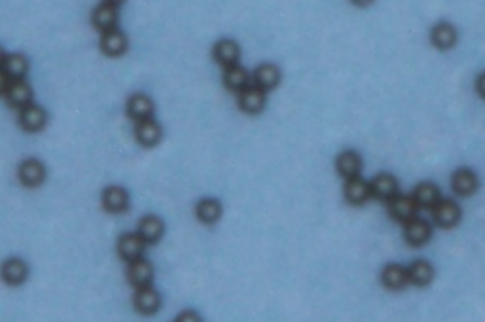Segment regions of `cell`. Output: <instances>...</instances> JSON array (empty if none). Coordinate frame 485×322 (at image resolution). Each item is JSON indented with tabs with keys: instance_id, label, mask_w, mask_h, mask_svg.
<instances>
[{
	"instance_id": "obj_17",
	"label": "cell",
	"mask_w": 485,
	"mask_h": 322,
	"mask_svg": "<svg viewBox=\"0 0 485 322\" xmlns=\"http://www.w3.org/2000/svg\"><path fill=\"white\" fill-rule=\"evenodd\" d=\"M103 207L108 213H125L129 209V193L120 186H111L103 191Z\"/></svg>"
},
{
	"instance_id": "obj_34",
	"label": "cell",
	"mask_w": 485,
	"mask_h": 322,
	"mask_svg": "<svg viewBox=\"0 0 485 322\" xmlns=\"http://www.w3.org/2000/svg\"><path fill=\"white\" fill-rule=\"evenodd\" d=\"M4 59H6V53H4V50L0 48V66H2V63H4Z\"/></svg>"
},
{
	"instance_id": "obj_19",
	"label": "cell",
	"mask_w": 485,
	"mask_h": 322,
	"mask_svg": "<svg viewBox=\"0 0 485 322\" xmlns=\"http://www.w3.org/2000/svg\"><path fill=\"white\" fill-rule=\"evenodd\" d=\"M162 125L152 120H144V122H137L135 127V137L139 140L142 146H155L162 140Z\"/></svg>"
},
{
	"instance_id": "obj_27",
	"label": "cell",
	"mask_w": 485,
	"mask_h": 322,
	"mask_svg": "<svg viewBox=\"0 0 485 322\" xmlns=\"http://www.w3.org/2000/svg\"><path fill=\"white\" fill-rule=\"evenodd\" d=\"M224 86L229 89V91H242L245 88L250 86V74L247 73V68L241 65H234L228 66L224 70Z\"/></svg>"
},
{
	"instance_id": "obj_20",
	"label": "cell",
	"mask_w": 485,
	"mask_h": 322,
	"mask_svg": "<svg viewBox=\"0 0 485 322\" xmlns=\"http://www.w3.org/2000/svg\"><path fill=\"white\" fill-rule=\"evenodd\" d=\"M345 199L351 205H362L366 203L368 199L372 198V191H370V182H366L364 178L356 176V178H349L343 188Z\"/></svg>"
},
{
	"instance_id": "obj_31",
	"label": "cell",
	"mask_w": 485,
	"mask_h": 322,
	"mask_svg": "<svg viewBox=\"0 0 485 322\" xmlns=\"http://www.w3.org/2000/svg\"><path fill=\"white\" fill-rule=\"evenodd\" d=\"M175 322H203L201 321V316H199V313H196V311H182L180 315L177 316V321Z\"/></svg>"
},
{
	"instance_id": "obj_15",
	"label": "cell",
	"mask_w": 485,
	"mask_h": 322,
	"mask_svg": "<svg viewBox=\"0 0 485 322\" xmlns=\"http://www.w3.org/2000/svg\"><path fill=\"white\" fill-rule=\"evenodd\" d=\"M127 37L118 29H112L108 32H103L101 37V52L108 57H120L127 52Z\"/></svg>"
},
{
	"instance_id": "obj_7",
	"label": "cell",
	"mask_w": 485,
	"mask_h": 322,
	"mask_svg": "<svg viewBox=\"0 0 485 322\" xmlns=\"http://www.w3.org/2000/svg\"><path fill=\"white\" fill-rule=\"evenodd\" d=\"M154 277V267L148 262L146 258H137L129 262L127 267V278L135 288H142V286H150Z\"/></svg>"
},
{
	"instance_id": "obj_28",
	"label": "cell",
	"mask_w": 485,
	"mask_h": 322,
	"mask_svg": "<svg viewBox=\"0 0 485 322\" xmlns=\"http://www.w3.org/2000/svg\"><path fill=\"white\" fill-rule=\"evenodd\" d=\"M430 40L436 48L449 50L457 44V29L451 23H438L430 32Z\"/></svg>"
},
{
	"instance_id": "obj_29",
	"label": "cell",
	"mask_w": 485,
	"mask_h": 322,
	"mask_svg": "<svg viewBox=\"0 0 485 322\" xmlns=\"http://www.w3.org/2000/svg\"><path fill=\"white\" fill-rule=\"evenodd\" d=\"M432 278H434V269H432V265L428 264L426 260H417V262H413V264L410 265V269H408V281H410L412 285L426 286L432 283Z\"/></svg>"
},
{
	"instance_id": "obj_6",
	"label": "cell",
	"mask_w": 485,
	"mask_h": 322,
	"mask_svg": "<svg viewBox=\"0 0 485 322\" xmlns=\"http://www.w3.org/2000/svg\"><path fill=\"white\" fill-rule=\"evenodd\" d=\"M133 303H135V309L142 315H154L162 305V296L152 286H142V288H137Z\"/></svg>"
},
{
	"instance_id": "obj_33",
	"label": "cell",
	"mask_w": 485,
	"mask_h": 322,
	"mask_svg": "<svg viewBox=\"0 0 485 322\" xmlns=\"http://www.w3.org/2000/svg\"><path fill=\"white\" fill-rule=\"evenodd\" d=\"M476 89L482 97H485V73H482L476 80Z\"/></svg>"
},
{
	"instance_id": "obj_1",
	"label": "cell",
	"mask_w": 485,
	"mask_h": 322,
	"mask_svg": "<svg viewBox=\"0 0 485 322\" xmlns=\"http://www.w3.org/2000/svg\"><path fill=\"white\" fill-rule=\"evenodd\" d=\"M461 207L457 205L453 199H440L432 209V218L434 222L440 227H455L461 222Z\"/></svg>"
},
{
	"instance_id": "obj_8",
	"label": "cell",
	"mask_w": 485,
	"mask_h": 322,
	"mask_svg": "<svg viewBox=\"0 0 485 322\" xmlns=\"http://www.w3.org/2000/svg\"><path fill=\"white\" fill-rule=\"evenodd\" d=\"M478 176H476V173L470 171V169H459V171H455L453 176H451V190L455 191L457 196H461V198L472 196L474 191L478 190Z\"/></svg>"
},
{
	"instance_id": "obj_30",
	"label": "cell",
	"mask_w": 485,
	"mask_h": 322,
	"mask_svg": "<svg viewBox=\"0 0 485 322\" xmlns=\"http://www.w3.org/2000/svg\"><path fill=\"white\" fill-rule=\"evenodd\" d=\"M196 214L203 224H216L222 216V205L216 199H201L196 207Z\"/></svg>"
},
{
	"instance_id": "obj_5",
	"label": "cell",
	"mask_w": 485,
	"mask_h": 322,
	"mask_svg": "<svg viewBox=\"0 0 485 322\" xmlns=\"http://www.w3.org/2000/svg\"><path fill=\"white\" fill-rule=\"evenodd\" d=\"M118 14L120 6L114 2H103L93 10V17L91 21L95 25L97 29L101 32H108V30L116 29V23H118Z\"/></svg>"
},
{
	"instance_id": "obj_2",
	"label": "cell",
	"mask_w": 485,
	"mask_h": 322,
	"mask_svg": "<svg viewBox=\"0 0 485 322\" xmlns=\"http://www.w3.org/2000/svg\"><path fill=\"white\" fill-rule=\"evenodd\" d=\"M432 237V226L425 218H412L404 224V239L412 247H423Z\"/></svg>"
},
{
	"instance_id": "obj_26",
	"label": "cell",
	"mask_w": 485,
	"mask_h": 322,
	"mask_svg": "<svg viewBox=\"0 0 485 322\" xmlns=\"http://www.w3.org/2000/svg\"><path fill=\"white\" fill-rule=\"evenodd\" d=\"M163 229H165L163 220L158 218V216H144L139 224L140 239L146 243V245H154V243L160 241L163 235Z\"/></svg>"
},
{
	"instance_id": "obj_14",
	"label": "cell",
	"mask_w": 485,
	"mask_h": 322,
	"mask_svg": "<svg viewBox=\"0 0 485 322\" xmlns=\"http://www.w3.org/2000/svg\"><path fill=\"white\" fill-rule=\"evenodd\" d=\"M0 275H2V281L10 286H17L25 283V278L29 275V267L27 264L19 260V258H10L6 260L2 267H0Z\"/></svg>"
},
{
	"instance_id": "obj_21",
	"label": "cell",
	"mask_w": 485,
	"mask_h": 322,
	"mask_svg": "<svg viewBox=\"0 0 485 322\" xmlns=\"http://www.w3.org/2000/svg\"><path fill=\"white\" fill-rule=\"evenodd\" d=\"M336 169H338L339 175L347 178V180L349 178H356V176H361L362 158L356 152H353V150H345V152H341L338 155Z\"/></svg>"
},
{
	"instance_id": "obj_25",
	"label": "cell",
	"mask_w": 485,
	"mask_h": 322,
	"mask_svg": "<svg viewBox=\"0 0 485 322\" xmlns=\"http://www.w3.org/2000/svg\"><path fill=\"white\" fill-rule=\"evenodd\" d=\"M252 80H254L252 86H256V88H260L262 91H269V89L279 86V82H280L279 68H277L275 65L258 66L256 70H254V74H252Z\"/></svg>"
},
{
	"instance_id": "obj_32",
	"label": "cell",
	"mask_w": 485,
	"mask_h": 322,
	"mask_svg": "<svg viewBox=\"0 0 485 322\" xmlns=\"http://www.w3.org/2000/svg\"><path fill=\"white\" fill-rule=\"evenodd\" d=\"M8 86H10V78H8L6 73L0 68V95H4V93H6Z\"/></svg>"
},
{
	"instance_id": "obj_24",
	"label": "cell",
	"mask_w": 485,
	"mask_h": 322,
	"mask_svg": "<svg viewBox=\"0 0 485 322\" xmlns=\"http://www.w3.org/2000/svg\"><path fill=\"white\" fill-rule=\"evenodd\" d=\"M381 283L389 290H402L410 281H408V269L400 264L385 265L381 271Z\"/></svg>"
},
{
	"instance_id": "obj_23",
	"label": "cell",
	"mask_w": 485,
	"mask_h": 322,
	"mask_svg": "<svg viewBox=\"0 0 485 322\" xmlns=\"http://www.w3.org/2000/svg\"><path fill=\"white\" fill-rule=\"evenodd\" d=\"M413 199L417 203V209H426L432 211L434 205L440 201V190L438 186L432 182H421L415 190H413Z\"/></svg>"
},
{
	"instance_id": "obj_9",
	"label": "cell",
	"mask_w": 485,
	"mask_h": 322,
	"mask_svg": "<svg viewBox=\"0 0 485 322\" xmlns=\"http://www.w3.org/2000/svg\"><path fill=\"white\" fill-rule=\"evenodd\" d=\"M213 55L216 59V63L222 66H234L239 65V57H241V50H239V44L229 40V38H222L218 40L213 48Z\"/></svg>"
},
{
	"instance_id": "obj_16",
	"label": "cell",
	"mask_w": 485,
	"mask_h": 322,
	"mask_svg": "<svg viewBox=\"0 0 485 322\" xmlns=\"http://www.w3.org/2000/svg\"><path fill=\"white\" fill-rule=\"evenodd\" d=\"M146 243L140 239L139 234H125L118 241V254L125 262H133L137 258H142Z\"/></svg>"
},
{
	"instance_id": "obj_12",
	"label": "cell",
	"mask_w": 485,
	"mask_h": 322,
	"mask_svg": "<svg viewBox=\"0 0 485 322\" xmlns=\"http://www.w3.org/2000/svg\"><path fill=\"white\" fill-rule=\"evenodd\" d=\"M370 191L372 196L381 201H387L389 203L390 199L398 196V180L397 176L389 175V173H383V175H377L370 182Z\"/></svg>"
},
{
	"instance_id": "obj_4",
	"label": "cell",
	"mask_w": 485,
	"mask_h": 322,
	"mask_svg": "<svg viewBox=\"0 0 485 322\" xmlns=\"http://www.w3.org/2000/svg\"><path fill=\"white\" fill-rule=\"evenodd\" d=\"M389 213L397 222L406 224V222H410V220L417 216V203H415V199L412 196L398 193L389 201Z\"/></svg>"
},
{
	"instance_id": "obj_13",
	"label": "cell",
	"mask_w": 485,
	"mask_h": 322,
	"mask_svg": "<svg viewBox=\"0 0 485 322\" xmlns=\"http://www.w3.org/2000/svg\"><path fill=\"white\" fill-rule=\"evenodd\" d=\"M48 122V116H46V110L38 104H27L25 108L19 110V124L25 131L37 133L40 131L42 127Z\"/></svg>"
},
{
	"instance_id": "obj_10",
	"label": "cell",
	"mask_w": 485,
	"mask_h": 322,
	"mask_svg": "<svg viewBox=\"0 0 485 322\" xmlns=\"http://www.w3.org/2000/svg\"><path fill=\"white\" fill-rule=\"evenodd\" d=\"M237 103H239V108L247 114H258L262 112L265 106V91H262L256 86H249L245 88L242 91H239V97H237Z\"/></svg>"
},
{
	"instance_id": "obj_11",
	"label": "cell",
	"mask_w": 485,
	"mask_h": 322,
	"mask_svg": "<svg viewBox=\"0 0 485 322\" xmlns=\"http://www.w3.org/2000/svg\"><path fill=\"white\" fill-rule=\"evenodd\" d=\"M6 101L12 108H25L27 104L32 103V89L25 80H14L10 82V86L6 89Z\"/></svg>"
},
{
	"instance_id": "obj_22",
	"label": "cell",
	"mask_w": 485,
	"mask_h": 322,
	"mask_svg": "<svg viewBox=\"0 0 485 322\" xmlns=\"http://www.w3.org/2000/svg\"><path fill=\"white\" fill-rule=\"evenodd\" d=\"M0 68L6 73L10 82L25 80V76L29 73V59L25 57L23 53H12V55H6Z\"/></svg>"
},
{
	"instance_id": "obj_3",
	"label": "cell",
	"mask_w": 485,
	"mask_h": 322,
	"mask_svg": "<svg viewBox=\"0 0 485 322\" xmlns=\"http://www.w3.org/2000/svg\"><path fill=\"white\" fill-rule=\"evenodd\" d=\"M17 176H19V182L27 188H37L40 184L44 182L46 178V167L42 161L38 160H25L21 161V165L17 169Z\"/></svg>"
},
{
	"instance_id": "obj_18",
	"label": "cell",
	"mask_w": 485,
	"mask_h": 322,
	"mask_svg": "<svg viewBox=\"0 0 485 322\" xmlns=\"http://www.w3.org/2000/svg\"><path fill=\"white\" fill-rule=\"evenodd\" d=\"M127 114L133 117L135 122H144V120H152L154 116V103L148 95L137 93L127 101Z\"/></svg>"
}]
</instances>
